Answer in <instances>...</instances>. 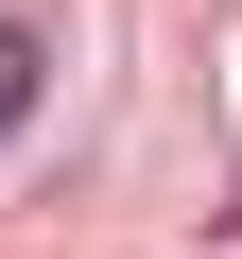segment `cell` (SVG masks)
<instances>
[{
  "label": "cell",
  "mask_w": 242,
  "mask_h": 259,
  "mask_svg": "<svg viewBox=\"0 0 242 259\" xmlns=\"http://www.w3.org/2000/svg\"><path fill=\"white\" fill-rule=\"evenodd\" d=\"M18 121H35V35L0 18V139H18Z\"/></svg>",
  "instance_id": "obj_1"
}]
</instances>
